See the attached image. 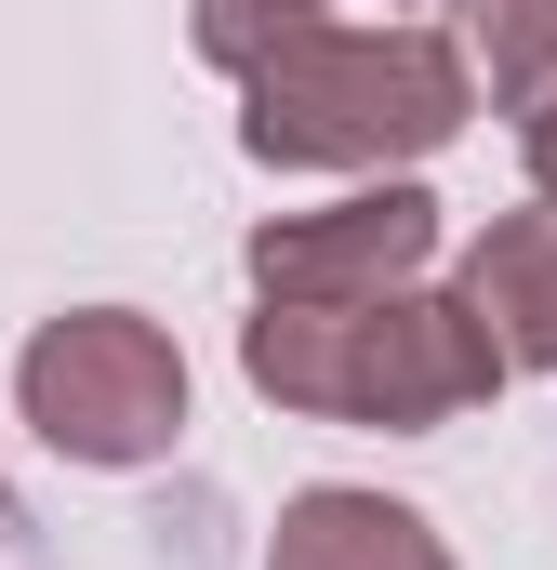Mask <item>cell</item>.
I'll return each instance as SVG.
<instances>
[{"instance_id":"obj_1","label":"cell","mask_w":557,"mask_h":570,"mask_svg":"<svg viewBox=\"0 0 557 570\" xmlns=\"http://www.w3.org/2000/svg\"><path fill=\"white\" fill-rule=\"evenodd\" d=\"M240 372L253 399L278 412H319V425H385V438H424V425H465L505 399V332L465 305V292H372V305H266L240 332Z\"/></svg>"},{"instance_id":"obj_2","label":"cell","mask_w":557,"mask_h":570,"mask_svg":"<svg viewBox=\"0 0 557 570\" xmlns=\"http://www.w3.org/2000/svg\"><path fill=\"white\" fill-rule=\"evenodd\" d=\"M478 120V67L438 27H292L240 67V146L266 173H399Z\"/></svg>"},{"instance_id":"obj_3","label":"cell","mask_w":557,"mask_h":570,"mask_svg":"<svg viewBox=\"0 0 557 570\" xmlns=\"http://www.w3.org/2000/svg\"><path fill=\"white\" fill-rule=\"evenodd\" d=\"M13 412L53 438L67 464H107L120 478V464H159L186 438V358H173V332L134 318V305H67V318L27 332Z\"/></svg>"},{"instance_id":"obj_4","label":"cell","mask_w":557,"mask_h":570,"mask_svg":"<svg viewBox=\"0 0 557 570\" xmlns=\"http://www.w3.org/2000/svg\"><path fill=\"white\" fill-rule=\"evenodd\" d=\"M424 266H438V199H424L412 173L253 226V292L266 305H372V292H412Z\"/></svg>"},{"instance_id":"obj_5","label":"cell","mask_w":557,"mask_h":570,"mask_svg":"<svg viewBox=\"0 0 557 570\" xmlns=\"http://www.w3.org/2000/svg\"><path fill=\"white\" fill-rule=\"evenodd\" d=\"M266 570H451V544L385 491H292L266 531Z\"/></svg>"},{"instance_id":"obj_6","label":"cell","mask_w":557,"mask_h":570,"mask_svg":"<svg viewBox=\"0 0 557 570\" xmlns=\"http://www.w3.org/2000/svg\"><path fill=\"white\" fill-rule=\"evenodd\" d=\"M465 305L505 332L518 372H557V199L545 213H491V239L465 253Z\"/></svg>"},{"instance_id":"obj_7","label":"cell","mask_w":557,"mask_h":570,"mask_svg":"<svg viewBox=\"0 0 557 570\" xmlns=\"http://www.w3.org/2000/svg\"><path fill=\"white\" fill-rule=\"evenodd\" d=\"M478 13V80L531 120V107H557V0H465Z\"/></svg>"},{"instance_id":"obj_8","label":"cell","mask_w":557,"mask_h":570,"mask_svg":"<svg viewBox=\"0 0 557 570\" xmlns=\"http://www.w3.org/2000/svg\"><path fill=\"white\" fill-rule=\"evenodd\" d=\"M292 27H332V13H319V0H199V53H213L226 80H240L253 53H278Z\"/></svg>"},{"instance_id":"obj_9","label":"cell","mask_w":557,"mask_h":570,"mask_svg":"<svg viewBox=\"0 0 557 570\" xmlns=\"http://www.w3.org/2000/svg\"><path fill=\"white\" fill-rule=\"evenodd\" d=\"M518 159H531V199H557V107H531V120H518Z\"/></svg>"},{"instance_id":"obj_10","label":"cell","mask_w":557,"mask_h":570,"mask_svg":"<svg viewBox=\"0 0 557 570\" xmlns=\"http://www.w3.org/2000/svg\"><path fill=\"white\" fill-rule=\"evenodd\" d=\"M0 544H13V491H0Z\"/></svg>"}]
</instances>
